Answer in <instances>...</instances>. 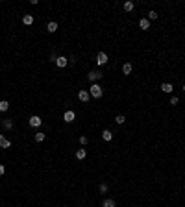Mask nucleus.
Returning a JSON list of instances; mask_svg holds the SVG:
<instances>
[{
    "label": "nucleus",
    "instance_id": "1",
    "mask_svg": "<svg viewBox=\"0 0 185 207\" xmlns=\"http://www.w3.org/2000/svg\"><path fill=\"white\" fill-rule=\"evenodd\" d=\"M89 94L93 98H102V87L98 83H91V89H89Z\"/></svg>",
    "mask_w": 185,
    "mask_h": 207
},
{
    "label": "nucleus",
    "instance_id": "2",
    "mask_svg": "<svg viewBox=\"0 0 185 207\" xmlns=\"http://www.w3.org/2000/svg\"><path fill=\"white\" fill-rule=\"evenodd\" d=\"M102 76H104V74H102L100 70H91V72L87 74V80L91 81V83H96V80H100Z\"/></svg>",
    "mask_w": 185,
    "mask_h": 207
},
{
    "label": "nucleus",
    "instance_id": "3",
    "mask_svg": "<svg viewBox=\"0 0 185 207\" xmlns=\"http://www.w3.org/2000/svg\"><path fill=\"white\" fill-rule=\"evenodd\" d=\"M28 124L32 128H39L41 124H43V120H41V116H37V115H33V116H30V120H28Z\"/></svg>",
    "mask_w": 185,
    "mask_h": 207
},
{
    "label": "nucleus",
    "instance_id": "4",
    "mask_svg": "<svg viewBox=\"0 0 185 207\" xmlns=\"http://www.w3.org/2000/svg\"><path fill=\"white\" fill-rule=\"evenodd\" d=\"M56 65H58L59 68H65V67L68 65V58H65V56H59V58L56 59Z\"/></svg>",
    "mask_w": 185,
    "mask_h": 207
},
{
    "label": "nucleus",
    "instance_id": "5",
    "mask_svg": "<svg viewBox=\"0 0 185 207\" xmlns=\"http://www.w3.org/2000/svg\"><path fill=\"white\" fill-rule=\"evenodd\" d=\"M96 63H98V65H106V63H107V54H106V52H98Z\"/></svg>",
    "mask_w": 185,
    "mask_h": 207
},
{
    "label": "nucleus",
    "instance_id": "6",
    "mask_svg": "<svg viewBox=\"0 0 185 207\" xmlns=\"http://www.w3.org/2000/svg\"><path fill=\"white\" fill-rule=\"evenodd\" d=\"M74 119H76V115H74V111H65V115H63V120H65L67 124H71Z\"/></svg>",
    "mask_w": 185,
    "mask_h": 207
},
{
    "label": "nucleus",
    "instance_id": "7",
    "mask_svg": "<svg viewBox=\"0 0 185 207\" xmlns=\"http://www.w3.org/2000/svg\"><path fill=\"white\" fill-rule=\"evenodd\" d=\"M78 98H80V102H89L91 94H89V91H78Z\"/></svg>",
    "mask_w": 185,
    "mask_h": 207
},
{
    "label": "nucleus",
    "instance_id": "8",
    "mask_svg": "<svg viewBox=\"0 0 185 207\" xmlns=\"http://www.w3.org/2000/svg\"><path fill=\"white\" fill-rule=\"evenodd\" d=\"M161 91L167 93V94H170V93L174 91V87H172V83H161Z\"/></svg>",
    "mask_w": 185,
    "mask_h": 207
},
{
    "label": "nucleus",
    "instance_id": "9",
    "mask_svg": "<svg viewBox=\"0 0 185 207\" xmlns=\"http://www.w3.org/2000/svg\"><path fill=\"white\" fill-rule=\"evenodd\" d=\"M139 28H141V30H148V28H150V20H148V19H141V20H139Z\"/></svg>",
    "mask_w": 185,
    "mask_h": 207
},
{
    "label": "nucleus",
    "instance_id": "10",
    "mask_svg": "<svg viewBox=\"0 0 185 207\" xmlns=\"http://www.w3.org/2000/svg\"><path fill=\"white\" fill-rule=\"evenodd\" d=\"M102 139H104L106 142H109V141L113 139V133L109 132V129H104V132H102Z\"/></svg>",
    "mask_w": 185,
    "mask_h": 207
},
{
    "label": "nucleus",
    "instance_id": "11",
    "mask_svg": "<svg viewBox=\"0 0 185 207\" xmlns=\"http://www.w3.org/2000/svg\"><path fill=\"white\" fill-rule=\"evenodd\" d=\"M85 155H87V152H85V148H78L76 150V159H85Z\"/></svg>",
    "mask_w": 185,
    "mask_h": 207
},
{
    "label": "nucleus",
    "instance_id": "12",
    "mask_svg": "<svg viewBox=\"0 0 185 207\" xmlns=\"http://www.w3.org/2000/svg\"><path fill=\"white\" fill-rule=\"evenodd\" d=\"M46 30H48V33H54L58 30V22H54V20H50L48 24H46Z\"/></svg>",
    "mask_w": 185,
    "mask_h": 207
},
{
    "label": "nucleus",
    "instance_id": "13",
    "mask_svg": "<svg viewBox=\"0 0 185 207\" xmlns=\"http://www.w3.org/2000/svg\"><path fill=\"white\" fill-rule=\"evenodd\" d=\"M9 146H11V142L6 139L4 135H0V148H9Z\"/></svg>",
    "mask_w": 185,
    "mask_h": 207
},
{
    "label": "nucleus",
    "instance_id": "14",
    "mask_svg": "<svg viewBox=\"0 0 185 207\" xmlns=\"http://www.w3.org/2000/svg\"><path fill=\"white\" fill-rule=\"evenodd\" d=\"M132 70H133L132 63H124V65H122V72H124L126 76H128V74H132Z\"/></svg>",
    "mask_w": 185,
    "mask_h": 207
},
{
    "label": "nucleus",
    "instance_id": "15",
    "mask_svg": "<svg viewBox=\"0 0 185 207\" xmlns=\"http://www.w3.org/2000/svg\"><path fill=\"white\" fill-rule=\"evenodd\" d=\"M8 109H9V102L8 100H2V102H0V113H6Z\"/></svg>",
    "mask_w": 185,
    "mask_h": 207
},
{
    "label": "nucleus",
    "instance_id": "16",
    "mask_svg": "<svg viewBox=\"0 0 185 207\" xmlns=\"http://www.w3.org/2000/svg\"><path fill=\"white\" fill-rule=\"evenodd\" d=\"M22 22H24L26 26H32V24H33V15H24V17H22Z\"/></svg>",
    "mask_w": 185,
    "mask_h": 207
},
{
    "label": "nucleus",
    "instance_id": "17",
    "mask_svg": "<svg viewBox=\"0 0 185 207\" xmlns=\"http://www.w3.org/2000/svg\"><path fill=\"white\" fill-rule=\"evenodd\" d=\"M122 8H124V11H132V9L135 8V4H133V2H130V0H128V2H124V6H122Z\"/></svg>",
    "mask_w": 185,
    "mask_h": 207
},
{
    "label": "nucleus",
    "instance_id": "18",
    "mask_svg": "<svg viewBox=\"0 0 185 207\" xmlns=\"http://www.w3.org/2000/svg\"><path fill=\"white\" fill-rule=\"evenodd\" d=\"M102 207H115V200H111V198L104 200V203H102Z\"/></svg>",
    "mask_w": 185,
    "mask_h": 207
},
{
    "label": "nucleus",
    "instance_id": "19",
    "mask_svg": "<svg viewBox=\"0 0 185 207\" xmlns=\"http://www.w3.org/2000/svg\"><path fill=\"white\" fill-rule=\"evenodd\" d=\"M45 137H46L45 133H41V132H39V133H35V141H37V142H43V141H45Z\"/></svg>",
    "mask_w": 185,
    "mask_h": 207
},
{
    "label": "nucleus",
    "instance_id": "20",
    "mask_svg": "<svg viewBox=\"0 0 185 207\" xmlns=\"http://www.w3.org/2000/svg\"><path fill=\"white\" fill-rule=\"evenodd\" d=\"M115 122H117V124H124V122H126V119H124L122 115H117V116H115Z\"/></svg>",
    "mask_w": 185,
    "mask_h": 207
},
{
    "label": "nucleus",
    "instance_id": "21",
    "mask_svg": "<svg viewBox=\"0 0 185 207\" xmlns=\"http://www.w3.org/2000/svg\"><path fill=\"white\" fill-rule=\"evenodd\" d=\"M4 128H6V129H11V128H13V122H11L9 119H6V120H4Z\"/></svg>",
    "mask_w": 185,
    "mask_h": 207
},
{
    "label": "nucleus",
    "instance_id": "22",
    "mask_svg": "<svg viewBox=\"0 0 185 207\" xmlns=\"http://www.w3.org/2000/svg\"><path fill=\"white\" fill-rule=\"evenodd\" d=\"M155 19H157V13L155 11H150L148 13V20H155Z\"/></svg>",
    "mask_w": 185,
    "mask_h": 207
},
{
    "label": "nucleus",
    "instance_id": "23",
    "mask_svg": "<svg viewBox=\"0 0 185 207\" xmlns=\"http://www.w3.org/2000/svg\"><path fill=\"white\" fill-rule=\"evenodd\" d=\"M178 102H180L178 96H172V98H170V106H178Z\"/></svg>",
    "mask_w": 185,
    "mask_h": 207
},
{
    "label": "nucleus",
    "instance_id": "24",
    "mask_svg": "<svg viewBox=\"0 0 185 207\" xmlns=\"http://www.w3.org/2000/svg\"><path fill=\"white\" fill-rule=\"evenodd\" d=\"M87 137H80V144H81V146H85V144H87Z\"/></svg>",
    "mask_w": 185,
    "mask_h": 207
},
{
    "label": "nucleus",
    "instance_id": "25",
    "mask_svg": "<svg viewBox=\"0 0 185 207\" xmlns=\"http://www.w3.org/2000/svg\"><path fill=\"white\" fill-rule=\"evenodd\" d=\"M100 192H107V185H106V183L100 185Z\"/></svg>",
    "mask_w": 185,
    "mask_h": 207
},
{
    "label": "nucleus",
    "instance_id": "26",
    "mask_svg": "<svg viewBox=\"0 0 185 207\" xmlns=\"http://www.w3.org/2000/svg\"><path fill=\"white\" fill-rule=\"evenodd\" d=\"M4 172H6V168H4V165H0V176H4Z\"/></svg>",
    "mask_w": 185,
    "mask_h": 207
},
{
    "label": "nucleus",
    "instance_id": "27",
    "mask_svg": "<svg viewBox=\"0 0 185 207\" xmlns=\"http://www.w3.org/2000/svg\"><path fill=\"white\" fill-rule=\"evenodd\" d=\"M183 93H185V85H183Z\"/></svg>",
    "mask_w": 185,
    "mask_h": 207
}]
</instances>
